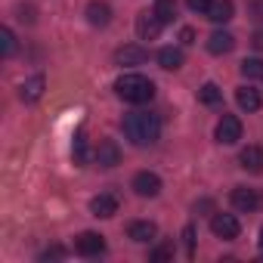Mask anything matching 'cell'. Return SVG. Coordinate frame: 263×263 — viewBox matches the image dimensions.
<instances>
[{
	"instance_id": "obj_29",
	"label": "cell",
	"mask_w": 263,
	"mask_h": 263,
	"mask_svg": "<svg viewBox=\"0 0 263 263\" xmlns=\"http://www.w3.org/2000/svg\"><path fill=\"white\" fill-rule=\"evenodd\" d=\"M180 41H183V44H195V31H192V28H183V31H180Z\"/></svg>"
},
{
	"instance_id": "obj_1",
	"label": "cell",
	"mask_w": 263,
	"mask_h": 263,
	"mask_svg": "<svg viewBox=\"0 0 263 263\" xmlns=\"http://www.w3.org/2000/svg\"><path fill=\"white\" fill-rule=\"evenodd\" d=\"M121 127H124V137L134 146H152L161 137V121L152 111H130Z\"/></svg>"
},
{
	"instance_id": "obj_31",
	"label": "cell",
	"mask_w": 263,
	"mask_h": 263,
	"mask_svg": "<svg viewBox=\"0 0 263 263\" xmlns=\"http://www.w3.org/2000/svg\"><path fill=\"white\" fill-rule=\"evenodd\" d=\"M260 248H263V229H260Z\"/></svg>"
},
{
	"instance_id": "obj_19",
	"label": "cell",
	"mask_w": 263,
	"mask_h": 263,
	"mask_svg": "<svg viewBox=\"0 0 263 263\" xmlns=\"http://www.w3.org/2000/svg\"><path fill=\"white\" fill-rule=\"evenodd\" d=\"M158 65H161L164 71H177V68L183 65V50H177V47L158 50Z\"/></svg>"
},
{
	"instance_id": "obj_26",
	"label": "cell",
	"mask_w": 263,
	"mask_h": 263,
	"mask_svg": "<svg viewBox=\"0 0 263 263\" xmlns=\"http://www.w3.org/2000/svg\"><path fill=\"white\" fill-rule=\"evenodd\" d=\"M183 238H186V251L192 254V251H195V229L186 226V229H183Z\"/></svg>"
},
{
	"instance_id": "obj_12",
	"label": "cell",
	"mask_w": 263,
	"mask_h": 263,
	"mask_svg": "<svg viewBox=\"0 0 263 263\" xmlns=\"http://www.w3.org/2000/svg\"><path fill=\"white\" fill-rule=\"evenodd\" d=\"M158 235V226L152 223V220H134L127 226V238H134V241H140V245H146V241H152Z\"/></svg>"
},
{
	"instance_id": "obj_7",
	"label": "cell",
	"mask_w": 263,
	"mask_h": 263,
	"mask_svg": "<svg viewBox=\"0 0 263 263\" xmlns=\"http://www.w3.org/2000/svg\"><path fill=\"white\" fill-rule=\"evenodd\" d=\"M74 251L81 257H99V254H105V238L99 232H81L74 238Z\"/></svg>"
},
{
	"instance_id": "obj_23",
	"label": "cell",
	"mask_w": 263,
	"mask_h": 263,
	"mask_svg": "<svg viewBox=\"0 0 263 263\" xmlns=\"http://www.w3.org/2000/svg\"><path fill=\"white\" fill-rule=\"evenodd\" d=\"M241 74L248 81H260L263 78V59H245L241 62Z\"/></svg>"
},
{
	"instance_id": "obj_27",
	"label": "cell",
	"mask_w": 263,
	"mask_h": 263,
	"mask_svg": "<svg viewBox=\"0 0 263 263\" xmlns=\"http://www.w3.org/2000/svg\"><path fill=\"white\" fill-rule=\"evenodd\" d=\"M208 4H211V0H186V7H189L192 13H204V10H208Z\"/></svg>"
},
{
	"instance_id": "obj_18",
	"label": "cell",
	"mask_w": 263,
	"mask_h": 263,
	"mask_svg": "<svg viewBox=\"0 0 263 263\" xmlns=\"http://www.w3.org/2000/svg\"><path fill=\"white\" fill-rule=\"evenodd\" d=\"M108 19H111L108 4H102V0H93V4H87V22H90V25H108Z\"/></svg>"
},
{
	"instance_id": "obj_8",
	"label": "cell",
	"mask_w": 263,
	"mask_h": 263,
	"mask_svg": "<svg viewBox=\"0 0 263 263\" xmlns=\"http://www.w3.org/2000/svg\"><path fill=\"white\" fill-rule=\"evenodd\" d=\"M161 28H164V22L155 16V10H152V13H140V16H137V34H140V41H158Z\"/></svg>"
},
{
	"instance_id": "obj_21",
	"label": "cell",
	"mask_w": 263,
	"mask_h": 263,
	"mask_svg": "<svg viewBox=\"0 0 263 263\" xmlns=\"http://www.w3.org/2000/svg\"><path fill=\"white\" fill-rule=\"evenodd\" d=\"M71 155H74V164H87L90 155H87V134H84V127L74 134V146H71Z\"/></svg>"
},
{
	"instance_id": "obj_5",
	"label": "cell",
	"mask_w": 263,
	"mask_h": 263,
	"mask_svg": "<svg viewBox=\"0 0 263 263\" xmlns=\"http://www.w3.org/2000/svg\"><path fill=\"white\" fill-rule=\"evenodd\" d=\"M229 201H232V208H235V211H245V214H251V211H257V208L263 204V195H260L257 189L235 186V189H232V195H229Z\"/></svg>"
},
{
	"instance_id": "obj_28",
	"label": "cell",
	"mask_w": 263,
	"mask_h": 263,
	"mask_svg": "<svg viewBox=\"0 0 263 263\" xmlns=\"http://www.w3.org/2000/svg\"><path fill=\"white\" fill-rule=\"evenodd\" d=\"M59 257H65V251H62V248H47V251L41 254V260H59Z\"/></svg>"
},
{
	"instance_id": "obj_22",
	"label": "cell",
	"mask_w": 263,
	"mask_h": 263,
	"mask_svg": "<svg viewBox=\"0 0 263 263\" xmlns=\"http://www.w3.org/2000/svg\"><path fill=\"white\" fill-rule=\"evenodd\" d=\"M155 16H158L164 25H171V22L177 19V4H174V0H155Z\"/></svg>"
},
{
	"instance_id": "obj_17",
	"label": "cell",
	"mask_w": 263,
	"mask_h": 263,
	"mask_svg": "<svg viewBox=\"0 0 263 263\" xmlns=\"http://www.w3.org/2000/svg\"><path fill=\"white\" fill-rule=\"evenodd\" d=\"M235 102H238L241 111H257V108L263 105V99H260V93H257L254 87H238V90H235Z\"/></svg>"
},
{
	"instance_id": "obj_30",
	"label": "cell",
	"mask_w": 263,
	"mask_h": 263,
	"mask_svg": "<svg viewBox=\"0 0 263 263\" xmlns=\"http://www.w3.org/2000/svg\"><path fill=\"white\" fill-rule=\"evenodd\" d=\"M254 47H257V50H263V31H257V34H254Z\"/></svg>"
},
{
	"instance_id": "obj_24",
	"label": "cell",
	"mask_w": 263,
	"mask_h": 263,
	"mask_svg": "<svg viewBox=\"0 0 263 263\" xmlns=\"http://www.w3.org/2000/svg\"><path fill=\"white\" fill-rule=\"evenodd\" d=\"M0 53H4V56L16 53V34L10 28H0Z\"/></svg>"
},
{
	"instance_id": "obj_25",
	"label": "cell",
	"mask_w": 263,
	"mask_h": 263,
	"mask_svg": "<svg viewBox=\"0 0 263 263\" xmlns=\"http://www.w3.org/2000/svg\"><path fill=\"white\" fill-rule=\"evenodd\" d=\"M171 257H174V248H171V245H158L149 260H152V263H164V260H171Z\"/></svg>"
},
{
	"instance_id": "obj_6",
	"label": "cell",
	"mask_w": 263,
	"mask_h": 263,
	"mask_svg": "<svg viewBox=\"0 0 263 263\" xmlns=\"http://www.w3.org/2000/svg\"><path fill=\"white\" fill-rule=\"evenodd\" d=\"M130 186H134V192H137L140 198H155V195L161 192V177L152 174V171H140Z\"/></svg>"
},
{
	"instance_id": "obj_16",
	"label": "cell",
	"mask_w": 263,
	"mask_h": 263,
	"mask_svg": "<svg viewBox=\"0 0 263 263\" xmlns=\"http://www.w3.org/2000/svg\"><path fill=\"white\" fill-rule=\"evenodd\" d=\"M235 47V37L229 34V31H214L211 37H208V53H214V56H223V53H229Z\"/></svg>"
},
{
	"instance_id": "obj_15",
	"label": "cell",
	"mask_w": 263,
	"mask_h": 263,
	"mask_svg": "<svg viewBox=\"0 0 263 263\" xmlns=\"http://www.w3.org/2000/svg\"><path fill=\"white\" fill-rule=\"evenodd\" d=\"M44 87H47V78H44V74H34V78H28V81L19 87V96H22V102H37V99L44 96Z\"/></svg>"
},
{
	"instance_id": "obj_10",
	"label": "cell",
	"mask_w": 263,
	"mask_h": 263,
	"mask_svg": "<svg viewBox=\"0 0 263 263\" xmlns=\"http://www.w3.org/2000/svg\"><path fill=\"white\" fill-rule=\"evenodd\" d=\"M90 214L99 217V220L115 217V214H118V195H111V192H99V195L90 201Z\"/></svg>"
},
{
	"instance_id": "obj_13",
	"label": "cell",
	"mask_w": 263,
	"mask_h": 263,
	"mask_svg": "<svg viewBox=\"0 0 263 263\" xmlns=\"http://www.w3.org/2000/svg\"><path fill=\"white\" fill-rule=\"evenodd\" d=\"M146 59H149V53L143 47H137V44H127V47H121L115 53V62L118 65H143Z\"/></svg>"
},
{
	"instance_id": "obj_4",
	"label": "cell",
	"mask_w": 263,
	"mask_h": 263,
	"mask_svg": "<svg viewBox=\"0 0 263 263\" xmlns=\"http://www.w3.org/2000/svg\"><path fill=\"white\" fill-rule=\"evenodd\" d=\"M214 137H217V143H223V146H235V143L241 140V121H238L235 115H223L220 124H217V130H214Z\"/></svg>"
},
{
	"instance_id": "obj_9",
	"label": "cell",
	"mask_w": 263,
	"mask_h": 263,
	"mask_svg": "<svg viewBox=\"0 0 263 263\" xmlns=\"http://www.w3.org/2000/svg\"><path fill=\"white\" fill-rule=\"evenodd\" d=\"M96 164L99 167H118L121 164V149H118V143L115 140H99V146H96Z\"/></svg>"
},
{
	"instance_id": "obj_14",
	"label": "cell",
	"mask_w": 263,
	"mask_h": 263,
	"mask_svg": "<svg viewBox=\"0 0 263 263\" xmlns=\"http://www.w3.org/2000/svg\"><path fill=\"white\" fill-rule=\"evenodd\" d=\"M238 164L251 174H263V146H248L238 155Z\"/></svg>"
},
{
	"instance_id": "obj_20",
	"label": "cell",
	"mask_w": 263,
	"mask_h": 263,
	"mask_svg": "<svg viewBox=\"0 0 263 263\" xmlns=\"http://www.w3.org/2000/svg\"><path fill=\"white\" fill-rule=\"evenodd\" d=\"M198 102L214 108V105H220V102H223V90H220L214 81H208V84H201V87H198Z\"/></svg>"
},
{
	"instance_id": "obj_11",
	"label": "cell",
	"mask_w": 263,
	"mask_h": 263,
	"mask_svg": "<svg viewBox=\"0 0 263 263\" xmlns=\"http://www.w3.org/2000/svg\"><path fill=\"white\" fill-rule=\"evenodd\" d=\"M204 16H208L214 25H226V22L235 16V4H232V0H211L208 10H204Z\"/></svg>"
},
{
	"instance_id": "obj_2",
	"label": "cell",
	"mask_w": 263,
	"mask_h": 263,
	"mask_svg": "<svg viewBox=\"0 0 263 263\" xmlns=\"http://www.w3.org/2000/svg\"><path fill=\"white\" fill-rule=\"evenodd\" d=\"M115 93L124 99V102H134V105H143L155 96V84L146 78V74H137V71H127L115 81Z\"/></svg>"
},
{
	"instance_id": "obj_3",
	"label": "cell",
	"mask_w": 263,
	"mask_h": 263,
	"mask_svg": "<svg viewBox=\"0 0 263 263\" xmlns=\"http://www.w3.org/2000/svg\"><path fill=\"white\" fill-rule=\"evenodd\" d=\"M211 232H214L217 238L232 241V238H238L241 223H238V217H235V214H214V217H211Z\"/></svg>"
}]
</instances>
